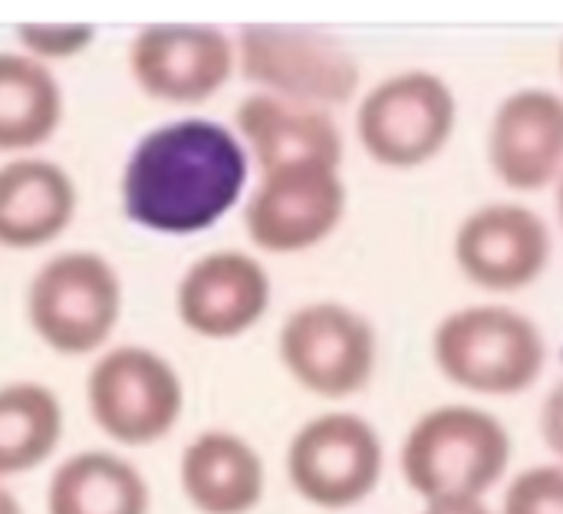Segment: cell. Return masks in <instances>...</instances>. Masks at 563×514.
Segmentation results:
<instances>
[{
    "label": "cell",
    "mask_w": 563,
    "mask_h": 514,
    "mask_svg": "<svg viewBox=\"0 0 563 514\" xmlns=\"http://www.w3.org/2000/svg\"><path fill=\"white\" fill-rule=\"evenodd\" d=\"M488 165L511 192H541L563 172V96L528 86L501 99L488 129Z\"/></svg>",
    "instance_id": "14"
},
{
    "label": "cell",
    "mask_w": 563,
    "mask_h": 514,
    "mask_svg": "<svg viewBox=\"0 0 563 514\" xmlns=\"http://www.w3.org/2000/svg\"><path fill=\"white\" fill-rule=\"evenodd\" d=\"M122 277L96 251L53 254L26 287V320L59 357L102 353L122 317Z\"/></svg>",
    "instance_id": "4"
},
{
    "label": "cell",
    "mask_w": 563,
    "mask_h": 514,
    "mask_svg": "<svg viewBox=\"0 0 563 514\" xmlns=\"http://www.w3.org/2000/svg\"><path fill=\"white\" fill-rule=\"evenodd\" d=\"M238 66L234 40L208 23H152L129 43L135 86L158 102L198 106L218 96Z\"/></svg>",
    "instance_id": "10"
},
{
    "label": "cell",
    "mask_w": 563,
    "mask_h": 514,
    "mask_svg": "<svg viewBox=\"0 0 563 514\" xmlns=\"http://www.w3.org/2000/svg\"><path fill=\"white\" fill-rule=\"evenodd\" d=\"M439 373L478 396H518L548 363L541 327L505 304H475L449 314L432 333Z\"/></svg>",
    "instance_id": "3"
},
{
    "label": "cell",
    "mask_w": 563,
    "mask_h": 514,
    "mask_svg": "<svg viewBox=\"0 0 563 514\" xmlns=\"http://www.w3.org/2000/svg\"><path fill=\"white\" fill-rule=\"evenodd\" d=\"M422 514H492L482 499H435Z\"/></svg>",
    "instance_id": "24"
},
{
    "label": "cell",
    "mask_w": 563,
    "mask_h": 514,
    "mask_svg": "<svg viewBox=\"0 0 563 514\" xmlns=\"http://www.w3.org/2000/svg\"><path fill=\"white\" fill-rule=\"evenodd\" d=\"M459 125L452 86L429 69H406L373 86L356 109V135L383 168H419L432 162Z\"/></svg>",
    "instance_id": "7"
},
{
    "label": "cell",
    "mask_w": 563,
    "mask_h": 514,
    "mask_svg": "<svg viewBox=\"0 0 563 514\" xmlns=\"http://www.w3.org/2000/svg\"><path fill=\"white\" fill-rule=\"evenodd\" d=\"M558 215H561V225H563V178H561V188H558Z\"/></svg>",
    "instance_id": "26"
},
{
    "label": "cell",
    "mask_w": 563,
    "mask_h": 514,
    "mask_svg": "<svg viewBox=\"0 0 563 514\" xmlns=\"http://www.w3.org/2000/svg\"><path fill=\"white\" fill-rule=\"evenodd\" d=\"M63 439L59 396L30 380L0 386V482L49 462Z\"/></svg>",
    "instance_id": "20"
},
{
    "label": "cell",
    "mask_w": 563,
    "mask_h": 514,
    "mask_svg": "<svg viewBox=\"0 0 563 514\" xmlns=\"http://www.w3.org/2000/svg\"><path fill=\"white\" fill-rule=\"evenodd\" d=\"M238 66L261 92L327 109L343 106L360 89L356 56L330 33L251 23L238 33Z\"/></svg>",
    "instance_id": "6"
},
{
    "label": "cell",
    "mask_w": 563,
    "mask_h": 514,
    "mask_svg": "<svg viewBox=\"0 0 563 514\" xmlns=\"http://www.w3.org/2000/svg\"><path fill=\"white\" fill-rule=\"evenodd\" d=\"M383 439L356 413H323L303 423L287 446L294 492L323 512H346L366 502L383 479Z\"/></svg>",
    "instance_id": "9"
},
{
    "label": "cell",
    "mask_w": 563,
    "mask_h": 514,
    "mask_svg": "<svg viewBox=\"0 0 563 514\" xmlns=\"http://www.w3.org/2000/svg\"><path fill=\"white\" fill-rule=\"evenodd\" d=\"M247 165V149L228 125L165 122L145 132L122 165V215L155 234H201L241 201Z\"/></svg>",
    "instance_id": "1"
},
{
    "label": "cell",
    "mask_w": 563,
    "mask_h": 514,
    "mask_svg": "<svg viewBox=\"0 0 563 514\" xmlns=\"http://www.w3.org/2000/svg\"><path fill=\"white\" fill-rule=\"evenodd\" d=\"M86 409L106 439L125 449H145L178 426L185 386L178 370L152 347H106L86 376Z\"/></svg>",
    "instance_id": "5"
},
{
    "label": "cell",
    "mask_w": 563,
    "mask_h": 514,
    "mask_svg": "<svg viewBox=\"0 0 563 514\" xmlns=\"http://www.w3.org/2000/svg\"><path fill=\"white\" fill-rule=\"evenodd\" d=\"M0 514H23V508H20V502H16V495L0 482Z\"/></svg>",
    "instance_id": "25"
},
{
    "label": "cell",
    "mask_w": 563,
    "mask_h": 514,
    "mask_svg": "<svg viewBox=\"0 0 563 514\" xmlns=\"http://www.w3.org/2000/svg\"><path fill=\"white\" fill-rule=\"evenodd\" d=\"M277 353L290 380L307 393L350 400L373 380L379 337L360 310L336 300H313L284 320Z\"/></svg>",
    "instance_id": "8"
},
{
    "label": "cell",
    "mask_w": 563,
    "mask_h": 514,
    "mask_svg": "<svg viewBox=\"0 0 563 514\" xmlns=\"http://www.w3.org/2000/svg\"><path fill=\"white\" fill-rule=\"evenodd\" d=\"M73 175L49 158L16 155L0 165V248L36 251L63 238L76 218Z\"/></svg>",
    "instance_id": "16"
},
{
    "label": "cell",
    "mask_w": 563,
    "mask_h": 514,
    "mask_svg": "<svg viewBox=\"0 0 563 514\" xmlns=\"http://www.w3.org/2000/svg\"><path fill=\"white\" fill-rule=\"evenodd\" d=\"M548 221L511 201L475 208L455 231V264L482 291L515 294L531 287L551 261Z\"/></svg>",
    "instance_id": "12"
},
{
    "label": "cell",
    "mask_w": 563,
    "mask_h": 514,
    "mask_svg": "<svg viewBox=\"0 0 563 514\" xmlns=\"http://www.w3.org/2000/svg\"><path fill=\"white\" fill-rule=\"evenodd\" d=\"M96 40L92 23H20L16 26V43L20 53L53 66V63H69L82 56Z\"/></svg>",
    "instance_id": "21"
},
{
    "label": "cell",
    "mask_w": 563,
    "mask_h": 514,
    "mask_svg": "<svg viewBox=\"0 0 563 514\" xmlns=\"http://www.w3.org/2000/svg\"><path fill=\"white\" fill-rule=\"evenodd\" d=\"M271 274L247 251H211L198 258L175 287V314L205 340H234L271 310Z\"/></svg>",
    "instance_id": "13"
},
{
    "label": "cell",
    "mask_w": 563,
    "mask_h": 514,
    "mask_svg": "<svg viewBox=\"0 0 563 514\" xmlns=\"http://www.w3.org/2000/svg\"><path fill=\"white\" fill-rule=\"evenodd\" d=\"M63 122V89L49 66L20 50L0 53V152L26 155Z\"/></svg>",
    "instance_id": "19"
},
{
    "label": "cell",
    "mask_w": 563,
    "mask_h": 514,
    "mask_svg": "<svg viewBox=\"0 0 563 514\" xmlns=\"http://www.w3.org/2000/svg\"><path fill=\"white\" fill-rule=\"evenodd\" d=\"M505 423L478 406L449 403L426 413L406 436L399 469L406 485L435 499H482L511 466Z\"/></svg>",
    "instance_id": "2"
},
{
    "label": "cell",
    "mask_w": 563,
    "mask_h": 514,
    "mask_svg": "<svg viewBox=\"0 0 563 514\" xmlns=\"http://www.w3.org/2000/svg\"><path fill=\"white\" fill-rule=\"evenodd\" d=\"M238 139L247 142L261 175L300 165L340 168L343 135L327 109L254 92L238 106Z\"/></svg>",
    "instance_id": "15"
},
{
    "label": "cell",
    "mask_w": 563,
    "mask_h": 514,
    "mask_svg": "<svg viewBox=\"0 0 563 514\" xmlns=\"http://www.w3.org/2000/svg\"><path fill=\"white\" fill-rule=\"evenodd\" d=\"M346 215L340 168L300 165L264 172L244 208V231L267 254H300L323 244Z\"/></svg>",
    "instance_id": "11"
},
{
    "label": "cell",
    "mask_w": 563,
    "mask_h": 514,
    "mask_svg": "<svg viewBox=\"0 0 563 514\" xmlns=\"http://www.w3.org/2000/svg\"><path fill=\"white\" fill-rule=\"evenodd\" d=\"M178 485L198 514H251L267 489L261 452L231 429L198 433L178 462Z\"/></svg>",
    "instance_id": "17"
},
{
    "label": "cell",
    "mask_w": 563,
    "mask_h": 514,
    "mask_svg": "<svg viewBox=\"0 0 563 514\" xmlns=\"http://www.w3.org/2000/svg\"><path fill=\"white\" fill-rule=\"evenodd\" d=\"M541 436L548 449L563 462V380L548 393L541 406Z\"/></svg>",
    "instance_id": "23"
},
{
    "label": "cell",
    "mask_w": 563,
    "mask_h": 514,
    "mask_svg": "<svg viewBox=\"0 0 563 514\" xmlns=\"http://www.w3.org/2000/svg\"><path fill=\"white\" fill-rule=\"evenodd\" d=\"M501 514H563V466H534L511 479Z\"/></svg>",
    "instance_id": "22"
},
{
    "label": "cell",
    "mask_w": 563,
    "mask_h": 514,
    "mask_svg": "<svg viewBox=\"0 0 563 514\" xmlns=\"http://www.w3.org/2000/svg\"><path fill=\"white\" fill-rule=\"evenodd\" d=\"M561 76H563V46H561Z\"/></svg>",
    "instance_id": "27"
},
{
    "label": "cell",
    "mask_w": 563,
    "mask_h": 514,
    "mask_svg": "<svg viewBox=\"0 0 563 514\" xmlns=\"http://www.w3.org/2000/svg\"><path fill=\"white\" fill-rule=\"evenodd\" d=\"M148 508L145 475L109 449L63 459L46 485V514H148Z\"/></svg>",
    "instance_id": "18"
}]
</instances>
